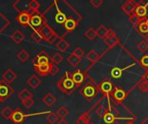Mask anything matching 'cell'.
Here are the masks:
<instances>
[{"instance_id": "obj_1", "label": "cell", "mask_w": 148, "mask_h": 124, "mask_svg": "<svg viewBox=\"0 0 148 124\" xmlns=\"http://www.w3.org/2000/svg\"><path fill=\"white\" fill-rule=\"evenodd\" d=\"M45 23L63 39L79 25L82 16L66 0H55L42 13Z\"/></svg>"}, {"instance_id": "obj_2", "label": "cell", "mask_w": 148, "mask_h": 124, "mask_svg": "<svg viewBox=\"0 0 148 124\" xmlns=\"http://www.w3.org/2000/svg\"><path fill=\"white\" fill-rule=\"evenodd\" d=\"M100 92L99 85L95 83V81L88 75L86 84L80 90V94L88 102L92 101Z\"/></svg>"}, {"instance_id": "obj_3", "label": "cell", "mask_w": 148, "mask_h": 124, "mask_svg": "<svg viewBox=\"0 0 148 124\" xmlns=\"http://www.w3.org/2000/svg\"><path fill=\"white\" fill-rule=\"evenodd\" d=\"M56 87L60 91L67 95H71L77 88L72 79V73L65 72L62 77L56 82Z\"/></svg>"}, {"instance_id": "obj_4", "label": "cell", "mask_w": 148, "mask_h": 124, "mask_svg": "<svg viewBox=\"0 0 148 124\" xmlns=\"http://www.w3.org/2000/svg\"><path fill=\"white\" fill-rule=\"evenodd\" d=\"M114 84L108 79H106L105 80L101 81L99 85L100 91L102 92L108 100V111H111V104H110V97L113 92V90L114 88Z\"/></svg>"}, {"instance_id": "obj_5", "label": "cell", "mask_w": 148, "mask_h": 124, "mask_svg": "<svg viewBox=\"0 0 148 124\" xmlns=\"http://www.w3.org/2000/svg\"><path fill=\"white\" fill-rule=\"evenodd\" d=\"M45 24L43 16L41 12H34L32 13L30 16V21H29V27L33 29V31L39 30L42 26Z\"/></svg>"}, {"instance_id": "obj_6", "label": "cell", "mask_w": 148, "mask_h": 124, "mask_svg": "<svg viewBox=\"0 0 148 124\" xmlns=\"http://www.w3.org/2000/svg\"><path fill=\"white\" fill-rule=\"evenodd\" d=\"M13 93L14 90L10 87V85L3 79L0 80V102H4Z\"/></svg>"}, {"instance_id": "obj_7", "label": "cell", "mask_w": 148, "mask_h": 124, "mask_svg": "<svg viewBox=\"0 0 148 124\" xmlns=\"http://www.w3.org/2000/svg\"><path fill=\"white\" fill-rule=\"evenodd\" d=\"M103 41H104V43L107 46H108L109 48H113L116 45L121 46V44L120 42V40L116 35V33L112 28H108V35H107V36L105 37V39Z\"/></svg>"}, {"instance_id": "obj_8", "label": "cell", "mask_w": 148, "mask_h": 124, "mask_svg": "<svg viewBox=\"0 0 148 124\" xmlns=\"http://www.w3.org/2000/svg\"><path fill=\"white\" fill-rule=\"evenodd\" d=\"M51 63V59L48 55V54L45 51H41L33 60H32V64L33 66H42V65H48Z\"/></svg>"}, {"instance_id": "obj_9", "label": "cell", "mask_w": 148, "mask_h": 124, "mask_svg": "<svg viewBox=\"0 0 148 124\" xmlns=\"http://www.w3.org/2000/svg\"><path fill=\"white\" fill-rule=\"evenodd\" d=\"M128 93L124 91L122 88L119 87V86H114L113 92L111 94V97L113 98V100L114 102H116L117 104H122L123 101L127 98Z\"/></svg>"}, {"instance_id": "obj_10", "label": "cell", "mask_w": 148, "mask_h": 124, "mask_svg": "<svg viewBox=\"0 0 148 124\" xmlns=\"http://www.w3.org/2000/svg\"><path fill=\"white\" fill-rule=\"evenodd\" d=\"M134 14L140 18H146L148 16V2L139 1L137 2V6Z\"/></svg>"}, {"instance_id": "obj_11", "label": "cell", "mask_w": 148, "mask_h": 124, "mask_svg": "<svg viewBox=\"0 0 148 124\" xmlns=\"http://www.w3.org/2000/svg\"><path fill=\"white\" fill-rule=\"evenodd\" d=\"M87 77H88L87 73H82L80 69L75 70L72 73V79H73V81L75 84V85H76L77 88L79 86H81L84 82H86Z\"/></svg>"}, {"instance_id": "obj_12", "label": "cell", "mask_w": 148, "mask_h": 124, "mask_svg": "<svg viewBox=\"0 0 148 124\" xmlns=\"http://www.w3.org/2000/svg\"><path fill=\"white\" fill-rule=\"evenodd\" d=\"M137 6V2L134 0H127L121 5V9L127 14L128 16L134 14L135 9Z\"/></svg>"}, {"instance_id": "obj_13", "label": "cell", "mask_w": 148, "mask_h": 124, "mask_svg": "<svg viewBox=\"0 0 148 124\" xmlns=\"http://www.w3.org/2000/svg\"><path fill=\"white\" fill-rule=\"evenodd\" d=\"M28 116L25 115L23 110L20 108H16L15 110H13V114L11 116V121L12 123L15 124H22V123L24 121V119Z\"/></svg>"}, {"instance_id": "obj_14", "label": "cell", "mask_w": 148, "mask_h": 124, "mask_svg": "<svg viewBox=\"0 0 148 124\" xmlns=\"http://www.w3.org/2000/svg\"><path fill=\"white\" fill-rule=\"evenodd\" d=\"M32 14L28 13V12H22L19 13L16 17V21L22 26L26 27L29 25V21H30V16Z\"/></svg>"}, {"instance_id": "obj_15", "label": "cell", "mask_w": 148, "mask_h": 124, "mask_svg": "<svg viewBox=\"0 0 148 124\" xmlns=\"http://www.w3.org/2000/svg\"><path fill=\"white\" fill-rule=\"evenodd\" d=\"M135 29L141 36L148 35V17L142 18Z\"/></svg>"}, {"instance_id": "obj_16", "label": "cell", "mask_w": 148, "mask_h": 124, "mask_svg": "<svg viewBox=\"0 0 148 124\" xmlns=\"http://www.w3.org/2000/svg\"><path fill=\"white\" fill-rule=\"evenodd\" d=\"M3 80L8 83L9 85L13 83V81L16 79V74L12 69H8L3 75H2Z\"/></svg>"}, {"instance_id": "obj_17", "label": "cell", "mask_w": 148, "mask_h": 124, "mask_svg": "<svg viewBox=\"0 0 148 124\" xmlns=\"http://www.w3.org/2000/svg\"><path fill=\"white\" fill-rule=\"evenodd\" d=\"M39 31H40V33H41V35H42V37H43V40L44 41H47L51 35H53L54 34H56L46 23L43 25V26H42L41 27V28L39 29Z\"/></svg>"}, {"instance_id": "obj_18", "label": "cell", "mask_w": 148, "mask_h": 124, "mask_svg": "<svg viewBox=\"0 0 148 124\" xmlns=\"http://www.w3.org/2000/svg\"><path fill=\"white\" fill-rule=\"evenodd\" d=\"M94 108V107H93ZM92 108V109H93ZM91 109V110H92ZM91 110L83 112L82 115H80V117L77 118L76 120V124H89L90 123V111Z\"/></svg>"}, {"instance_id": "obj_19", "label": "cell", "mask_w": 148, "mask_h": 124, "mask_svg": "<svg viewBox=\"0 0 148 124\" xmlns=\"http://www.w3.org/2000/svg\"><path fill=\"white\" fill-rule=\"evenodd\" d=\"M24 38H25V36H24L23 33L20 30H16L15 32H13L10 35V39L16 44H20L24 40Z\"/></svg>"}, {"instance_id": "obj_20", "label": "cell", "mask_w": 148, "mask_h": 124, "mask_svg": "<svg viewBox=\"0 0 148 124\" xmlns=\"http://www.w3.org/2000/svg\"><path fill=\"white\" fill-rule=\"evenodd\" d=\"M42 102L47 107H52L56 102V98L51 92H49L42 98Z\"/></svg>"}, {"instance_id": "obj_21", "label": "cell", "mask_w": 148, "mask_h": 124, "mask_svg": "<svg viewBox=\"0 0 148 124\" xmlns=\"http://www.w3.org/2000/svg\"><path fill=\"white\" fill-rule=\"evenodd\" d=\"M133 66H134V64L129 65L128 66H126L124 68H121V67H114L111 71V76L113 79H120L122 76V73L126 70L128 69L129 67H132Z\"/></svg>"}, {"instance_id": "obj_22", "label": "cell", "mask_w": 148, "mask_h": 124, "mask_svg": "<svg viewBox=\"0 0 148 124\" xmlns=\"http://www.w3.org/2000/svg\"><path fill=\"white\" fill-rule=\"evenodd\" d=\"M86 58L91 62V66H93L94 64H95V63L101 59V56L97 54V52H96L95 50L92 49V50H90V51L87 54Z\"/></svg>"}, {"instance_id": "obj_23", "label": "cell", "mask_w": 148, "mask_h": 124, "mask_svg": "<svg viewBox=\"0 0 148 124\" xmlns=\"http://www.w3.org/2000/svg\"><path fill=\"white\" fill-rule=\"evenodd\" d=\"M49 66H50V64L36 66H34V67H35L36 72L39 75H41V76H47L49 74Z\"/></svg>"}, {"instance_id": "obj_24", "label": "cell", "mask_w": 148, "mask_h": 124, "mask_svg": "<svg viewBox=\"0 0 148 124\" xmlns=\"http://www.w3.org/2000/svg\"><path fill=\"white\" fill-rule=\"evenodd\" d=\"M10 23V20L0 11V35L8 28Z\"/></svg>"}, {"instance_id": "obj_25", "label": "cell", "mask_w": 148, "mask_h": 124, "mask_svg": "<svg viewBox=\"0 0 148 124\" xmlns=\"http://www.w3.org/2000/svg\"><path fill=\"white\" fill-rule=\"evenodd\" d=\"M41 80L40 79L36 76V75H32L28 80H27V84L32 88V89H36L40 85H41Z\"/></svg>"}, {"instance_id": "obj_26", "label": "cell", "mask_w": 148, "mask_h": 124, "mask_svg": "<svg viewBox=\"0 0 148 124\" xmlns=\"http://www.w3.org/2000/svg\"><path fill=\"white\" fill-rule=\"evenodd\" d=\"M95 31H96V35H97V36H98L99 38H101V39L104 40V39H105V37H106V36H107V35H108V28L105 25L101 24V25H100V26L95 29Z\"/></svg>"}, {"instance_id": "obj_27", "label": "cell", "mask_w": 148, "mask_h": 124, "mask_svg": "<svg viewBox=\"0 0 148 124\" xmlns=\"http://www.w3.org/2000/svg\"><path fill=\"white\" fill-rule=\"evenodd\" d=\"M56 47L61 52H66L69 47V44L64 39H60L59 41L56 44Z\"/></svg>"}, {"instance_id": "obj_28", "label": "cell", "mask_w": 148, "mask_h": 124, "mask_svg": "<svg viewBox=\"0 0 148 124\" xmlns=\"http://www.w3.org/2000/svg\"><path fill=\"white\" fill-rule=\"evenodd\" d=\"M67 61L69 62V64L70 66H72L73 67H75V66H77L81 63L82 59L78 58V57H77L76 55H75L74 54H71L68 57Z\"/></svg>"}, {"instance_id": "obj_29", "label": "cell", "mask_w": 148, "mask_h": 124, "mask_svg": "<svg viewBox=\"0 0 148 124\" xmlns=\"http://www.w3.org/2000/svg\"><path fill=\"white\" fill-rule=\"evenodd\" d=\"M29 53L28 51H26L25 49H22L16 55L17 59L19 60L20 62L22 63H25L29 59Z\"/></svg>"}, {"instance_id": "obj_30", "label": "cell", "mask_w": 148, "mask_h": 124, "mask_svg": "<svg viewBox=\"0 0 148 124\" xmlns=\"http://www.w3.org/2000/svg\"><path fill=\"white\" fill-rule=\"evenodd\" d=\"M84 36H85L88 41H93V40H95V37L97 36L95 29L93 27L88 28L85 31V33H84Z\"/></svg>"}, {"instance_id": "obj_31", "label": "cell", "mask_w": 148, "mask_h": 124, "mask_svg": "<svg viewBox=\"0 0 148 124\" xmlns=\"http://www.w3.org/2000/svg\"><path fill=\"white\" fill-rule=\"evenodd\" d=\"M69 113V110H68V108H66L65 106H61L59 107L56 111V114L57 115V117L61 119H64Z\"/></svg>"}, {"instance_id": "obj_32", "label": "cell", "mask_w": 148, "mask_h": 124, "mask_svg": "<svg viewBox=\"0 0 148 124\" xmlns=\"http://www.w3.org/2000/svg\"><path fill=\"white\" fill-rule=\"evenodd\" d=\"M117 119H123V118H121V117H116L111 111H108V113H107V114L104 116V117H103L104 122H105L106 123L108 124H111L112 123L115 122V120H117Z\"/></svg>"}, {"instance_id": "obj_33", "label": "cell", "mask_w": 148, "mask_h": 124, "mask_svg": "<svg viewBox=\"0 0 148 124\" xmlns=\"http://www.w3.org/2000/svg\"><path fill=\"white\" fill-rule=\"evenodd\" d=\"M12 114H13V110H12L10 107H8V106L4 107V108L1 110V115H2V117H3L4 119H6V120H10V119H11Z\"/></svg>"}, {"instance_id": "obj_34", "label": "cell", "mask_w": 148, "mask_h": 124, "mask_svg": "<svg viewBox=\"0 0 148 124\" xmlns=\"http://www.w3.org/2000/svg\"><path fill=\"white\" fill-rule=\"evenodd\" d=\"M18 98L21 100V101H23L25 99H28V98H32V94L29 91V90H27L26 88L23 89L19 94H18Z\"/></svg>"}, {"instance_id": "obj_35", "label": "cell", "mask_w": 148, "mask_h": 124, "mask_svg": "<svg viewBox=\"0 0 148 124\" xmlns=\"http://www.w3.org/2000/svg\"><path fill=\"white\" fill-rule=\"evenodd\" d=\"M30 37L31 39L36 42V43H40L42 41H43V37L42 35H41L40 31L39 30H36V31H33L30 35Z\"/></svg>"}, {"instance_id": "obj_36", "label": "cell", "mask_w": 148, "mask_h": 124, "mask_svg": "<svg viewBox=\"0 0 148 124\" xmlns=\"http://www.w3.org/2000/svg\"><path fill=\"white\" fill-rule=\"evenodd\" d=\"M59 117H57V115L54 112H49V115L47 116L46 117V120L48 121V123L49 124H56L57 123V122L59 121L58 120Z\"/></svg>"}, {"instance_id": "obj_37", "label": "cell", "mask_w": 148, "mask_h": 124, "mask_svg": "<svg viewBox=\"0 0 148 124\" xmlns=\"http://www.w3.org/2000/svg\"><path fill=\"white\" fill-rule=\"evenodd\" d=\"M50 59H51V63L56 65H59L63 60V57L60 53H56Z\"/></svg>"}, {"instance_id": "obj_38", "label": "cell", "mask_w": 148, "mask_h": 124, "mask_svg": "<svg viewBox=\"0 0 148 124\" xmlns=\"http://www.w3.org/2000/svg\"><path fill=\"white\" fill-rule=\"evenodd\" d=\"M138 88H139V90H140L141 92H143V93L148 92V82L147 80L141 79L140 82L138 84Z\"/></svg>"}, {"instance_id": "obj_39", "label": "cell", "mask_w": 148, "mask_h": 124, "mask_svg": "<svg viewBox=\"0 0 148 124\" xmlns=\"http://www.w3.org/2000/svg\"><path fill=\"white\" fill-rule=\"evenodd\" d=\"M128 17H129V21H130V22L133 24V26H134V28L138 26V24L140 23V21H141V19H142V18L138 17L135 14H134V15H132V16H128Z\"/></svg>"}, {"instance_id": "obj_40", "label": "cell", "mask_w": 148, "mask_h": 124, "mask_svg": "<svg viewBox=\"0 0 148 124\" xmlns=\"http://www.w3.org/2000/svg\"><path fill=\"white\" fill-rule=\"evenodd\" d=\"M137 47H138L139 51H140L141 53H146L148 50V43L145 40L144 41H141L140 42L138 43Z\"/></svg>"}, {"instance_id": "obj_41", "label": "cell", "mask_w": 148, "mask_h": 124, "mask_svg": "<svg viewBox=\"0 0 148 124\" xmlns=\"http://www.w3.org/2000/svg\"><path fill=\"white\" fill-rule=\"evenodd\" d=\"M108 110H107L103 105H101V106H99L96 110H95V113L100 117H104V116L108 113Z\"/></svg>"}, {"instance_id": "obj_42", "label": "cell", "mask_w": 148, "mask_h": 124, "mask_svg": "<svg viewBox=\"0 0 148 124\" xmlns=\"http://www.w3.org/2000/svg\"><path fill=\"white\" fill-rule=\"evenodd\" d=\"M59 72V67L57 65L50 63V66H49V74H50L51 76H56Z\"/></svg>"}, {"instance_id": "obj_43", "label": "cell", "mask_w": 148, "mask_h": 124, "mask_svg": "<svg viewBox=\"0 0 148 124\" xmlns=\"http://www.w3.org/2000/svg\"><path fill=\"white\" fill-rule=\"evenodd\" d=\"M139 62L144 69H148V54H144Z\"/></svg>"}, {"instance_id": "obj_44", "label": "cell", "mask_w": 148, "mask_h": 124, "mask_svg": "<svg viewBox=\"0 0 148 124\" xmlns=\"http://www.w3.org/2000/svg\"><path fill=\"white\" fill-rule=\"evenodd\" d=\"M34 104H35V101L33 100V98H28V99H25V100L22 101L23 106L25 107L26 109H29L30 107L33 106Z\"/></svg>"}, {"instance_id": "obj_45", "label": "cell", "mask_w": 148, "mask_h": 124, "mask_svg": "<svg viewBox=\"0 0 148 124\" xmlns=\"http://www.w3.org/2000/svg\"><path fill=\"white\" fill-rule=\"evenodd\" d=\"M72 54H74L75 55H76L78 58L82 59V58L83 57V55H84V51H83V49H82V47H75V49L73 51Z\"/></svg>"}, {"instance_id": "obj_46", "label": "cell", "mask_w": 148, "mask_h": 124, "mask_svg": "<svg viewBox=\"0 0 148 124\" xmlns=\"http://www.w3.org/2000/svg\"><path fill=\"white\" fill-rule=\"evenodd\" d=\"M103 3V0H90V4L95 8L98 9L100 8Z\"/></svg>"}, {"instance_id": "obj_47", "label": "cell", "mask_w": 148, "mask_h": 124, "mask_svg": "<svg viewBox=\"0 0 148 124\" xmlns=\"http://www.w3.org/2000/svg\"><path fill=\"white\" fill-rule=\"evenodd\" d=\"M141 79L147 80V81L148 82V69H146V72H145V73H144V74L142 75Z\"/></svg>"}, {"instance_id": "obj_48", "label": "cell", "mask_w": 148, "mask_h": 124, "mask_svg": "<svg viewBox=\"0 0 148 124\" xmlns=\"http://www.w3.org/2000/svg\"><path fill=\"white\" fill-rule=\"evenodd\" d=\"M56 124H69V122H67L65 119H61V120H59V121L57 122V123Z\"/></svg>"}, {"instance_id": "obj_49", "label": "cell", "mask_w": 148, "mask_h": 124, "mask_svg": "<svg viewBox=\"0 0 148 124\" xmlns=\"http://www.w3.org/2000/svg\"><path fill=\"white\" fill-rule=\"evenodd\" d=\"M140 124H148V117Z\"/></svg>"}, {"instance_id": "obj_50", "label": "cell", "mask_w": 148, "mask_h": 124, "mask_svg": "<svg viewBox=\"0 0 148 124\" xmlns=\"http://www.w3.org/2000/svg\"><path fill=\"white\" fill-rule=\"evenodd\" d=\"M143 37H144L145 41H147V43H148V35H144Z\"/></svg>"}, {"instance_id": "obj_51", "label": "cell", "mask_w": 148, "mask_h": 124, "mask_svg": "<svg viewBox=\"0 0 148 124\" xmlns=\"http://www.w3.org/2000/svg\"><path fill=\"white\" fill-rule=\"evenodd\" d=\"M111 124H120V123H119L118 122H116V121H115V122H114V123H111Z\"/></svg>"}, {"instance_id": "obj_52", "label": "cell", "mask_w": 148, "mask_h": 124, "mask_svg": "<svg viewBox=\"0 0 148 124\" xmlns=\"http://www.w3.org/2000/svg\"><path fill=\"white\" fill-rule=\"evenodd\" d=\"M127 124H134V123L133 122H130V123H127Z\"/></svg>"}, {"instance_id": "obj_53", "label": "cell", "mask_w": 148, "mask_h": 124, "mask_svg": "<svg viewBox=\"0 0 148 124\" xmlns=\"http://www.w3.org/2000/svg\"><path fill=\"white\" fill-rule=\"evenodd\" d=\"M89 124H95V123H89Z\"/></svg>"}, {"instance_id": "obj_54", "label": "cell", "mask_w": 148, "mask_h": 124, "mask_svg": "<svg viewBox=\"0 0 148 124\" xmlns=\"http://www.w3.org/2000/svg\"><path fill=\"white\" fill-rule=\"evenodd\" d=\"M0 103H1V102H0Z\"/></svg>"}]
</instances>
